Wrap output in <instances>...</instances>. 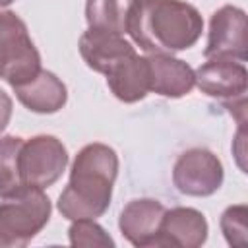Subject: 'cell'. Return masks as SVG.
Listing matches in <instances>:
<instances>
[{
  "label": "cell",
  "mask_w": 248,
  "mask_h": 248,
  "mask_svg": "<svg viewBox=\"0 0 248 248\" xmlns=\"http://www.w3.org/2000/svg\"><path fill=\"white\" fill-rule=\"evenodd\" d=\"M203 31L196 6L184 0H136L126 33L145 54H174L192 48Z\"/></svg>",
  "instance_id": "1"
},
{
  "label": "cell",
  "mask_w": 248,
  "mask_h": 248,
  "mask_svg": "<svg viewBox=\"0 0 248 248\" xmlns=\"http://www.w3.org/2000/svg\"><path fill=\"white\" fill-rule=\"evenodd\" d=\"M116 151L101 141L83 145L70 169V180L58 196V211L62 217L97 219L107 213L112 200V186L118 176Z\"/></svg>",
  "instance_id": "2"
},
{
  "label": "cell",
  "mask_w": 248,
  "mask_h": 248,
  "mask_svg": "<svg viewBox=\"0 0 248 248\" xmlns=\"http://www.w3.org/2000/svg\"><path fill=\"white\" fill-rule=\"evenodd\" d=\"M50 200L37 186H21L0 202V248L27 246L50 221Z\"/></svg>",
  "instance_id": "3"
},
{
  "label": "cell",
  "mask_w": 248,
  "mask_h": 248,
  "mask_svg": "<svg viewBox=\"0 0 248 248\" xmlns=\"http://www.w3.org/2000/svg\"><path fill=\"white\" fill-rule=\"evenodd\" d=\"M41 72V54L16 12H0V79L12 89Z\"/></svg>",
  "instance_id": "4"
},
{
  "label": "cell",
  "mask_w": 248,
  "mask_h": 248,
  "mask_svg": "<svg viewBox=\"0 0 248 248\" xmlns=\"http://www.w3.org/2000/svg\"><path fill=\"white\" fill-rule=\"evenodd\" d=\"M66 145L50 134H39L23 140L19 151V174L25 186L48 188L52 186L68 167Z\"/></svg>",
  "instance_id": "5"
},
{
  "label": "cell",
  "mask_w": 248,
  "mask_h": 248,
  "mask_svg": "<svg viewBox=\"0 0 248 248\" xmlns=\"http://www.w3.org/2000/svg\"><path fill=\"white\" fill-rule=\"evenodd\" d=\"M223 180L225 170L221 159L205 147H192L180 153L172 167V184L184 196H213L221 188Z\"/></svg>",
  "instance_id": "6"
},
{
  "label": "cell",
  "mask_w": 248,
  "mask_h": 248,
  "mask_svg": "<svg viewBox=\"0 0 248 248\" xmlns=\"http://www.w3.org/2000/svg\"><path fill=\"white\" fill-rule=\"evenodd\" d=\"M203 56L246 62V12L242 8L225 4L213 12Z\"/></svg>",
  "instance_id": "7"
},
{
  "label": "cell",
  "mask_w": 248,
  "mask_h": 248,
  "mask_svg": "<svg viewBox=\"0 0 248 248\" xmlns=\"http://www.w3.org/2000/svg\"><path fill=\"white\" fill-rule=\"evenodd\" d=\"M196 85L202 93L213 99L229 101L246 95L248 72L244 62L231 58H207L194 70Z\"/></svg>",
  "instance_id": "8"
},
{
  "label": "cell",
  "mask_w": 248,
  "mask_h": 248,
  "mask_svg": "<svg viewBox=\"0 0 248 248\" xmlns=\"http://www.w3.org/2000/svg\"><path fill=\"white\" fill-rule=\"evenodd\" d=\"M207 221L205 215L194 207H172L165 209L155 248L176 246V248H198L207 240Z\"/></svg>",
  "instance_id": "9"
},
{
  "label": "cell",
  "mask_w": 248,
  "mask_h": 248,
  "mask_svg": "<svg viewBox=\"0 0 248 248\" xmlns=\"http://www.w3.org/2000/svg\"><path fill=\"white\" fill-rule=\"evenodd\" d=\"M165 205L153 198H138L128 202L118 215V229L122 236L136 248H153Z\"/></svg>",
  "instance_id": "10"
},
{
  "label": "cell",
  "mask_w": 248,
  "mask_h": 248,
  "mask_svg": "<svg viewBox=\"0 0 248 248\" xmlns=\"http://www.w3.org/2000/svg\"><path fill=\"white\" fill-rule=\"evenodd\" d=\"M149 66V91L180 99L188 95L196 85V76L190 64L172 54H145Z\"/></svg>",
  "instance_id": "11"
},
{
  "label": "cell",
  "mask_w": 248,
  "mask_h": 248,
  "mask_svg": "<svg viewBox=\"0 0 248 248\" xmlns=\"http://www.w3.org/2000/svg\"><path fill=\"white\" fill-rule=\"evenodd\" d=\"M134 52V45L120 33L87 27V31L79 37V54L87 68L97 74H107L116 62Z\"/></svg>",
  "instance_id": "12"
},
{
  "label": "cell",
  "mask_w": 248,
  "mask_h": 248,
  "mask_svg": "<svg viewBox=\"0 0 248 248\" xmlns=\"http://www.w3.org/2000/svg\"><path fill=\"white\" fill-rule=\"evenodd\" d=\"M14 93L27 110L37 114H54L64 108L68 101L66 83L56 74L43 68L27 83L14 87Z\"/></svg>",
  "instance_id": "13"
},
{
  "label": "cell",
  "mask_w": 248,
  "mask_h": 248,
  "mask_svg": "<svg viewBox=\"0 0 248 248\" xmlns=\"http://www.w3.org/2000/svg\"><path fill=\"white\" fill-rule=\"evenodd\" d=\"M107 85L122 103H138L149 93V66L147 58L138 52L116 62L107 74Z\"/></svg>",
  "instance_id": "14"
},
{
  "label": "cell",
  "mask_w": 248,
  "mask_h": 248,
  "mask_svg": "<svg viewBox=\"0 0 248 248\" xmlns=\"http://www.w3.org/2000/svg\"><path fill=\"white\" fill-rule=\"evenodd\" d=\"M136 0H87L85 21L91 29H105L124 35Z\"/></svg>",
  "instance_id": "15"
},
{
  "label": "cell",
  "mask_w": 248,
  "mask_h": 248,
  "mask_svg": "<svg viewBox=\"0 0 248 248\" xmlns=\"http://www.w3.org/2000/svg\"><path fill=\"white\" fill-rule=\"evenodd\" d=\"M23 140L25 138L19 136H0V198L25 186L19 174V151Z\"/></svg>",
  "instance_id": "16"
},
{
  "label": "cell",
  "mask_w": 248,
  "mask_h": 248,
  "mask_svg": "<svg viewBox=\"0 0 248 248\" xmlns=\"http://www.w3.org/2000/svg\"><path fill=\"white\" fill-rule=\"evenodd\" d=\"M68 238L72 246H114L110 234L95 223V219H76L68 229Z\"/></svg>",
  "instance_id": "17"
},
{
  "label": "cell",
  "mask_w": 248,
  "mask_h": 248,
  "mask_svg": "<svg viewBox=\"0 0 248 248\" xmlns=\"http://www.w3.org/2000/svg\"><path fill=\"white\" fill-rule=\"evenodd\" d=\"M246 217H248V207L244 203L229 205L223 211L219 225H221V232L229 246H244L246 244V238H248Z\"/></svg>",
  "instance_id": "18"
},
{
  "label": "cell",
  "mask_w": 248,
  "mask_h": 248,
  "mask_svg": "<svg viewBox=\"0 0 248 248\" xmlns=\"http://www.w3.org/2000/svg\"><path fill=\"white\" fill-rule=\"evenodd\" d=\"M12 110H14V103L12 97L0 87V134L8 128L10 118H12Z\"/></svg>",
  "instance_id": "19"
},
{
  "label": "cell",
  "mask_w": 248,
  "mask_h": 248,
  "mask_svg": "<svg viewBox=\"0 0 248 248\" xmlns=\"http://www.w3.org/2000/svg\"><path fill=\"white\" fill-rule=\"evenodd\" d=\"M12 2H14V0H0V8H2V6H10Z\"/></svg>",
  "instance_id": "20"
}]
</instances>
